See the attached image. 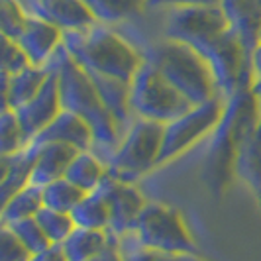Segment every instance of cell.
<instances>
[{
    "label": "cell",
    "instance_id": "6da1fadb",
    "mask_svg": "<svg viewBox=\"0 0 261 261\" xmlns=\"http://www.w3.org/2000/svg\"><path fill=\"white\" fill-rule=\"evenodd\" d=\"M261 124V96L255 89L226 98L224 114L212 132L202 179L216 196L224 195L236 177V161L248 138Z\"/></svg>",
    "mask_w": 261,
    "mask_h": 261
},
{
    "label": "cell",
    "instance_id": "4fadbf2b",
    "mask_svg": "<svg viewBox=\"0 0 261 261\" xmlns=\"http://www.w3.org/2000/svg\"><path fill=\"white\" fill-rule=\"evenodd\" d=\"M63 38H65V32L61 28L32 14L24 32L20 34V38L16 41L28 53L32 65L43 67L51 61L55 51L63 45Z\"/></svg>",
    "mask_w": 261,
    "mask_h": 261
},
{
    "label": "cell",
    "instance_id": "277c9868",
    "mask_svg": "<svg viewBox=\"0 0 261 261\" xmlns=\"http://www.w3.org/2000/svg\"><path fill=\"white\" fill-rule=\"evenodd\" d=\"M144 57L193 105L220 96L206 59L183 41L167 38L145 51Z\"/></svg>",
    "mask_w": 261,
    "mask_h": 261
},
{
    "label": "cell",
    "instance_id": "f1b7e54d",
    "mask_svg": "<svg viewBox=\"0 0 261 261\" xmlns=\"http://www.w3.org/2000/svg\"><path fill=\"white\" fill-rule=\"evenodd\" d=\"M130 238V236H128ZM132 246H120L124 261H208L200 257L196 251H157V249L140 248L130 238Z\"/></svg>",
    "mask_w": 261,
    "mask_h": 261
},
{
    "label": "cell",
    "instance_id": "4316f807",
    "mask_svg": "<svg viewBox=\"0 0 261 261\" xmlns=\"http://www.w3.org/2000/svg\"><path fill=\"white\" fill-rule=\"evenodd\" d=\"M32 144L14 110L0 112V155H12Z\"/></svg>",
    "mask_w": 261,
    "mask_h": 261
},
{
    "label": "cell",
    "instance_id": "603a6c76",
    "mask_svg": "<svg viewBox=\"0 0 261 261\" xmlns=\"http://www.w3.org/2000/svg\"><path fill=\"white\" fill-rule=\"evenodd\" d=\"M71 216L79 228H89V230L110 228V208H108L105 195L98 189L83 196V200L75 206Z\"/></svg>",
    "mask_w": 261,
    "mask_h": 261
},
{
    "label": "cell",
    "instance_id": "484cf974",
    "mask_svg": "<svg viewBox=\"0 0 261 261\" xmlns=\"http://www.w3.org/2000/svg\"><path fill=\"white\" fill-rule=\"evenodd\" d=\"M85 195H87L85 191H81L77 185H73L67 177H63L43 187V206L71 214Z\"/></svg>",
    "mask_w": 261,
    "mask_h": 261
},
{
    "label": "cell",
    "instance_id": "5bb4252c",
    "mask_svg": "<svg viewBox=\"0 0 261 261\" xmlns=\"http://www.w3.org/2000/svg\"><path fill=\"white\" fill-rule=\"evenodd\" d=\"M36 16L61 28L63 32H81L98 24L85 0H36Z\"/></svg>",
    "mask_w": 261,
    "mask_h": 261
},
{
    "label": "cell",
    "instance_id": "d590c367",
    "mask_svg": "<svg viewBox=\"0 0 261 261\" xmlns=\"http://www.w3.org/2000/svg\"><path fill=\"white\" fill-rule=\"evenodd\" d=\"M220 6L224 8V12L228 14L232 26L240 20V16L244 12V6H246V0H222Z\"/></svg>",
    "mask_w": 261,
    "mask_h": 261
},
{
    "label": "cell",
    "instance_id": "9a60e30c",
    "mask_svg": "<svg viewBox=\"0 0 261 261\" xmlns=\"http://www.w3.org/2000/svg\"><path fill=\"white\" fill-rule=\"evenodd\" d=\"M34 142L38 144L57 142V144L71 145L77 151H89L94 147V134L87 120H83L69 110H63Z\"/></svg>",
    "mask_w": 261,
    "mask_h": 261
},
{
    "label": "cell",
    "instance_id": "74e56055",
    "mask_svg": "<svg viewBox=\"0 0 261 261\" xmlns=\"http://www.w3.org/2000/svg\"><path fill=\"white\" fill-rule=\"evenodd\" d=\"M92 261H124V255H122V249H120V246H112V248L106 249L102 255L94 257Z\"/></svg>",
    "mask_w": 261,
    "mask_h": 261
},
{
    "label": "cell",
    "instance_id": "5b68a950",
    "mask_svg": "<svg viewBox=\"0 0 261 261\" xmlns=\"http://www.w3.org/2000/svg\"><path fill=\"white\" fill-rule=\"evenodd\" d=\"M165 124L136 118L124 132L122 142L106 161L108 175L126 183H136L151 169L159 167Z\"/></svg>",
    "mask_w": 261,
    "mask_h": 261
},
{
    "label": "cell",
    "instance_id": "7402d4cb",
    "mask_svg": "<svg viewBox=\"0 0 261 261\" xmlns=\"http://www.w3.org/2000/svg\"><path fill=\"white\" fill-rule=\"evenodd\" d=\"M236 177H240L253 191L261 206V124L248 138L238 155Z\"/></svg>",
    "mask_w": 261,
    "mask_h": 261
},
{
    "label": "cell",
    "instance_id": "ffe728a7",
    "mask_svg": "<svg viewBox=\"0 0 261 261\" xmlns=\"http://www.w3.org/2000/svg\"><path fill=\"white\" fill-rule=\"evenodd\" d=\"M61 246L69 261H92L108 248L120 246V240L108 230H89L77 226Z\"/></svg>",
    "mask_w": 261,
    "mask_h": 261
},
{
    "label": "cell",
    "instance_id": "836d02e7",
    "mask_svg": "<svg viewBox=\"0 0 261 261\" xmlns=\"http://www.w3.org/2000/svg\"><path fill=\"white\" fill-rule=\"evenodd\" d=\"M222 0H149L147 6H171V8H183V6H216Z\"/></svg>",
    "mask_w": 261,
    "mask_h": 261
},
{
    "label": "cell",
    "instance_id": "e575fe53",
    "mask_svg": "<svg viewBox=\"0 0 261 261\" xmlns=\"http://www.w3.org/2000/svg\"><path fill=\"white\" fill-rule=\"evenodd\" d=\"M32 261H69L61 244H49L45 249L32 255Z\"/></svg>",
    "mask_w": 261,
    "mask_h": 261
},
{
    "label": "cell",
    "instance_id": "4dcf8cb0",
    "mask_svg": "<svg viewBox=\"0 0 261 261\" xmlns=\"http://www.w3.org/2000/svg\"><path fill=\"white\" fill-rule=\"evenodd\" d=\"M12 230L14 234L18 236V240L26 246L32 253H38L41 249H45L51 242L47 240L45 232L41 230V226L38 224L36 216L34 218H24V220H16L12 224H4Z\"/></svg>",
    "mask_w": 261,
    "mask_h": 261
},
{
    "label": "cell",
    "instance_id": "8fae6325",
    "mask_svg": "<svg viewBox=\"0 0 261 261\" xmlns=\"http://www.w3.org/2000/svg\"><path fill=\"white\" fill-rule=\"evenodd\" d=\"M98 191L105 195L108 208H110L108 232H112L118 240L128 238L134 232V226L147 204L144 195L138 191V187L134 183L120 181L112 175L106 177L105 183L98 187Z\"/></svg>",
    "mask_w": 261,
    "mask_h": 261
},
{
    "label": "cell",
    "instance_id": "52a82bcc",
    "mask_svg": "<svg viewBox=\"0 0 261 261\" xmlns=\"http://www.w3.org/2000/svg\"><path fill=\"white\" fill-rule=\"evenodd\" d=\"M130 105L136 118L153 120L159 124H169L195 106L145 57L130 81Z\"/></svg>",
    "mask_w": 261,
    "mask_h": 261
},
{
    "label": "cell",
    "instance_id": "7a4b0ae2",
    "mask_svg": "<svg viewBox=\"0 0 261 261\" xmlns=\"http://www.w3.org/2000/svg\"><path fill=\"white\" fill-rule=\"evenodd\" d=\"M47 67H51L57 73L63 110H69L89 122L94 134L92 151L98 153L105 161H108L122 142L124 128L102 105L91 75L71 57L65 45H61L55 51Z\"/></svg>",
    "mask_w": 261,
    "mask_h": 261
},
{
    "label": "cell",
    "instance_id": "f546056e",
    "mask_svg": "<svg viewBox=\"0 0 261 261\" xmlns=\"http://www.w3.org/2000/svg\"><path fill=\"white\" fill-rule=\"evenodd\" d=\"M32 14L24 10L20 0H2L0 4V30L2 36L10 39H18L24 32Z\"/></svg>",
    "mask_w": 261,
    "mask_h": 261
},
{
    "label": "cell",
    "instance_id": "8d00e7d4",
    "mask_svg": "<svg viewBox=\"0 0 261 261\" xmlns=\"http://www.w3.org/2000/svg\"><path fill=\"white\" fill-rule=\"evenodd\" d=\"M251 65H253V77H255V85L253 89L261 96V39L255 45V49L251 51Z\"/></svg>",
    "mask_w": 261,
    "mask_h": 261
},
{
    "label": "cell",
    "instance_id": "d4e9b609",
    "mask_svg": "<svg viewBox=\"0 0 261 261\" xmlns=\"http://www.w3.org/2000/svg\"><path fill=\"white\" fill-rule=\"evenodd\" d=\"M149 0H85L100 24H116L147 8Z\"/></svg>",
    "mask_w": 261,
    "mask_h": 261
},
{
    "label": "cell",
    "instance_id": "1f68e13d",
    "mask_svg": "<svg viewBox=\"0 0 261 261\" xmlns=\"http://www.w3.org/2000/svg\"><path fill=\"white\" fill-rule=\"evenodd\" d=\"M32 65L28 53L22 49V45L16 39L2 36V73L16 75Z\"/></svg>",
    "mask_w": 261,
    "mask_h": 261
},
{
    "label": "cell",
    "instance_id": "7c38bea8",
    "mask_svg": "<svg viewBox=\"0 0 261 261\" xmlns=\"http://www.w3.org/2000/svg\"><path fill=\"white\" fill-rule=\"evenodd\" d=\"M14 112H16V116L20 120L26 136L30 138V142H34L39 134L63 112L57 73L51 69L45 85L39 89L38 94L34 98H30L26 105L20 106L18 110H14Z\"/></svg>",
    "mask_w": 261,
    "mask_h": 261
},
{
    "label": "cell",
    "instance_id": "ba28073f",
    "mask_svg": "<svg viewBox=\"0 0 261 261\" xmlns=\"http://www.w3.org/2000/svg\"><path fill=\"white\" fill-rule=\"evenodd\" d=\"M130 238L145 249L157 251H196L195 240L181 212L163 202H147Z\"/></svg>",
    "mask_w": 261,
    "mask_h": 261
},
{
    "label": "cell",
    "instance_id": "2e32d148",
    "mask_svg": "<svg viewBox=\"0 0 261 261\" xmlns=\"http://www.w3.org/2000/svg\"><path fill=\"white\" fill-rule=\"evenodd\" d=\"M49 73L51 69L47 65H30L16 75L2 73V110H18L26 105L45 85Z\"/></svg>",
    "mask_w": 261,
    "mask_h": 261
},
{
    "label": "cell",
    "instance_id": "d6986e66",
    "mask_svg": "<svg viewBox=\"0 0 261 261\" xmlns=\"http://www.w3.org/2000/svg\"><path fill=\"white\" fill-rule=\"evenodd\" d=\"M89 75H91L94 89L98 92L102 105L106 106V110L116 118V122L126 132L128 126L136 120L130 105V83L122 81V79L106 77V75H92V73Z\"/></svg>",
    "mask_w": 261,
    "mask_h": 261
},
{
    "label": "cell",
    "instance_id": "d6a6232c",
    "mask_svg": "<svg viewBox=\"0 0 261 261\" xmlns=\"http://www.w3.org/2000/svg\"><path fill=\"white\" fill-rule=\"evenodd\" d=\"M32 251L18 240L8 226L2 224L0 232V261H32Z\"/></svg>",
    "mask_w": 261,
    "mask_h": 261
},
{
    "label": "cell",
    "instance_id": "8992f818",
    "mask_svg": "<svg viewBox=\"0 0 261 261\" xmlns=\"http://www.w3.org/2000/svg\"><path fill=\"white\" fill-rule=\"evenodd\" d=\"M196 51L206 59L222 98H230L236 92L253 89L255 77L251 65V49L234 28L206 41Z\"/></svg>",
    "mask_w": 261,
    "mask_h": 261
},
{
    "label": "cell",
    "instance_id": "83f0119b",
    "mask_svg": "<svg viewBox=\"0 0 261 261\" xmlns=\"http://www.w3.org/2000/svg\"><path fill=\"white\" fill-rule=\"evenodd\" d=\"M36 220L51 244H63L71 236V232L77 228V224L69 212H59V210L47 208V206H43L36 214Z\"/></svg>",
    "mask_w": 261,
    "mask_h": 261
},
{
    "label": "cell",
    "instance_id": "30bf717a",
    "mask_svg": "<svg viewBox=\"0 0 261 261\" xmlns=\"http://www.w3.org/2000/svg\"><path fill=\"white\" fill-rule=\"evenodd\" d=\"M232 28L228 14L220 4L216 6H183L173 8L165 24V36L183 41L198 49L206 41Z\"/></svg>",
    "mask_w": 261,
    "mask_h": 261
},
{
    "label": "cell",
    "instance_id": "3957f363",
    "mask_svg": "<svg viewBox=\"0 0 261 261\" xmlns=\"http://www.w3.org/2000/svg\"><path fill=\"white\" fill-rule=\"evenodd\" d=\"M63 45L79 65L92 75H106L130 83L144 63V55L128 39L100 22L89 30L67 32Z\"/></svg>",
    "mask_w": 261,
    "mask_h": 261
},
{
    "label": "cell",
    "instance_id": "e0dca14e",
    "mask_svg": "<svg viewBox=\"0 0 261 261\" xmlns=\"http://www.w3.org/2000/svg\"><path fill=\"white\" fill-rule=\"evenodd\" d=\"M36 159H38V147L34 142L18 153L0 155V196H2V202H6L10 196L32 183Z\"/></svg>",
    "mask_w": 261,
    "mask_h": 261
},
{
    "label": "cell",
    "instance_id": "cb8c5ba5",
    "mask_svg": "<svg viewBox=\"0 0 261 261\" xmlns=\"http://www.w3.org/2000/svg\"><path fill=\"white\" fill-rule=\"evenodd\" d=\"M41 208H43V189L30 183L22 191L10 196L6 202H2V224L34 218Z\"/></svg>",
    "mask_w": 261,
    "mask_h": 261
},
{
    "label": "cell",
    "instance_id": "ac0fdd59",
    "mask_svg": "<svg viewBox=\"0 0 261 261\" xmlns=\"http://www.w3.org/2000/svg\"><path fill=\"white\" fill-rule=\"evenodd\" d=\"M34 144L38 147V159L32 175V185H38L43 189L45 185L63 179L73 157L77 155V149L57 142H43V144L34 142Z\"/></svg>",
    "mask_w": 261,
    "mask_h": 261
},
{
    "label": "cell",
    "instance_id": "44dd1931",
    "mask_svg": "<svg viewBox=\"0 0 261 261\" xmlns=\"http://www.w3.org/2000/svg\"><path fill=\"white\" fill-rule=\"evenodd\" d=\"M65 177L73 185H77L81 191L92 193L96 191L100 185L105 183L108 177V165L98 153H94L92 149L89 151H77V155L73 157Z\"/></svg>",
    "mask_w": 261,
    "mask_h": 261
},
{
    "label": "cell",
    "instance_id": "9c48e42d",
    "mask_svg": "<svg viewBox=\"0 0 261 261\" xmlns=\"http://www.w3.org/2000/svg\"><path fill=\"white\" fill-rule=\"evenodd\" d=\"M224 106H226V98L216 96L202 105H195L183 116L165 124L159 165H165L177 159L185 151H189L193 145L198 144L202 138L212 136V132L216 130V126L222 120Z\"/></svg>",
    "mask_w": 261,
    "mask_h": 261
}]
</instances>
